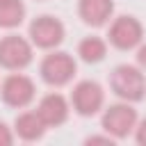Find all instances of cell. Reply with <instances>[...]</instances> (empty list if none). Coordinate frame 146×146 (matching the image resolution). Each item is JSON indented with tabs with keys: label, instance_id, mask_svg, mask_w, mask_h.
Masks as SVG:
<instances>
[{
	"label": "cell",
	"instance_id": "5b68a950",
	"mask_svg": "<svg viewBox=\"0 0 146 146\" xmlns=\"http://www.w3.org/2000/svg\"><path fill=\"white\" fill-rule=\"evenodd\" d=\"M27 34H30L32 46H36V48H41V50H55V48L64 41L66 30H64V23H62L59 18L43 14V16H36V18L30 23Z\"/></svg>",
	"mask_w": 146,
	"mask_h": 146
},
{
	"label": "cell",
	"instance_id": "8992f818",
	"mask_svg": "<svg viewBox=\"0 0 146 146\" xmlns=\"http://www.w3.org/2000/svg\"><path fill=\"white\" fill-rule=\"evenodd\" d=\"M0 96L5 100V105L9 107H16V110H23L27 107L34 96H36V87L32 82V78L23 75V73H9L2 82H0Z\"/></svg>",
	"mask_w": 146,
	"mask_h": 146
},
{
	"label": "cell",
	"instance_id": "4fadbf2b",
	"mask_svg": "<svg viewBox=\"0 0 146 146\" xmlns=\"http://www.w3.org/2000/svg\"><path fill=\"white\" fill-rule=\"evenodd\" d=\"M25 18V2L23 0H0V27L14 30Z\"/></svg>",
	"mask_w": 146,
	"mask_h": 146
},
{
	"label": "cell",
	"instance_id": "5bb4252c",
	"mask_svg": "<svg viewBox=\"0 0 146 146\" xmlns=\"http://www.w3.org/2000/svg\"><path fill=\"white\" fill-rule=\"evenodd\" d=\"M14 130L5 123V121H0V146H11L14 144Z\"/></svg>",
	"mask_w": 146,
	"mask_h": 146
},
{
	"label": "cell",
	"instance_id": "7a4b0ae2",
	"mask_svg": "<svg viewBox=\"0 0 146 146\" xmlns=\"http://www.w3.org/2000/svg\"><path fill=\"white\" fill-rule=\"evenodd\" d=\"M39 73H41V80L50 87H64L68 84L75 73H78V64L73 59V55L64 52V50H50L41 64H39Z\"/></svg>",
	"mask_w": 146,
	"mask_h": 146
},
{
	"label": "cell",
	"instance_id": "2e32d148",
	"mask_svg": "<svg viewBox=\"0 0 146 146\" xmlns=\"http://www.w3.org/2000/svg\"><path fill=\"white\" fill-rule=\"evenodd\" d=\"M137 66L141 71H146V41H141L137 46Z\"/></svg>",
	"mask_w": 146,
	"mask_h": 146
},
{
	"label": "cell",
	"instance_id": "277c9868",
	"mask_svg": "<svg viewBox=\"0 0 146 146\" xmlns=\"http://www.w3.org/2000/svg\"><path fill=\"white\" fill-rule=\"evenodd\" d=\"M34 57L32 50V41H27L25 36L18 34H7L0 39V66L7 71H23L25 66H30Z\"/></svg>",
	"mask_w": 146,
	"mask_h": 146
},
{
	"label": "cell",
	"instance_id": "3957f363",
	"mask_svg": "<svg viewBox=\"0 0 146 146\" xmlns=\"http://www.w3.org/2000/svg\"><path fill=\"white\" fill-rule=\"evenodd\" d=\"M137 110L132 107V103L128 100H121V103H114L110 107L103 110V130L114 137V139H125L128 135L135 132V125H137Z\"/></svg>",
	"mask_w": 146,
	"mask_h": 146
},
{
	"label": "cell",
	"instance_id": "7c38bea8",
	"mask_svg": "<svg viewBox=\"0 0 146 146\" xmlns=\"http://www.w3.org/2000/svg\"><path fill=\"white\" fill-rule=\"evenodd\" d=\"M78 55L87 64H98L107 55V41L100 39V36H84L78 43Z\"/></svg>",
	"mask_w": 146,
	"mask_h": 146
},
{
	"label": "cell",
	"instance_id": "ba28073f",
	"mask_svg": "<svg viewBox=\"0 0 146 146\" xmlns=\"http://www.w3.org/2000/svg\"><path fill=\"white\" fill-rule=\"evenodd\" d=\"M107 41L116 50H135L144 41V25L135 16H116L110 25Z\"/></svg>",
	"mask_w": 146,
	"mask_h": 146
},
{
	"label": "cell",
	"instance_id": "6da1fadb",
	"mask_svg": "<svg viewBox=\"0 0 146 146\" xmlns=\"http://www.w3.org/2000/svg\"><path fill=\"white\" fill-rule=\"evenodd\" d=\"M110 89L119 100L139 103L146 96V75L139 66L119 64L110 73Z\"/></svg>",
	"mask_w": 146,
	"mask_h": 146
},
{
	"label": "cell",
	"instance_id": "9a60e30c",
	"mask_svg": "<svg viewBox=\"0 0 146 146\" xmlns=\"http://www.w3.org/2000/svg\"><path fill=\"white\" fill-rule=\"evenodd\" d=\"M135 139H137V144L146 146V116L141 121H137V125H135Z\"/></svg>",
	"mask_w": 146,
	"mask_h": 146
},
{
	"label": "cell",
	"instance_id": "8fae6325",
	"mask_svg": "<svg viewBox=\"0 0 146 146\" xmlns=\"http://www.w3.org/2000/svg\"><path fill=\"white\" fill-rule=\"evenodd\" d=\"M48 130V125L43 123V119L39 116L36 110L32 112H21L14 121V132L16 137H21L23 141H36L43 137V132Z\"/></svg>",
	"mask_w": 146,
	"mask_h": 146
},
{
	"label": "cell",
	"instance_id": "52a82bcc",
	"mask_svg": "<svg viewBox=\"0 0 146 146\" xmlns=\"http://www.w3.org/2000/svg\"><path fill=\"white\" fill-rule=\"evenodd\" d=\"M105 105V89L96 80H80L71 91V107L80 116H94Z\"/></svg>",
	"mask_w": 146,
	"mask_h": 146
},
{
	"label": "cell",
	"instance_id": "30bf717a",
	"mask_svg": "<svg viewBox=\"0 0 146 146\" xmlns=\"http://www.w3.org/2000/svg\"><path fill=\"white\" fill-rule=\"evenodd\" d=\"M78 14L84 25L103 27L114 14V0H78Z\"/></svg>",
	"mask_w": 146,
	"mask_h": 146
},
{
	"label": "cell",
	"instance_id": "9c48e42d",
	"mask_svg": "<svg viewBox=\"0 0 146 146\" xmlns=\"http://www.w3.org/2000/svg\"><path fill=\"white\" fill-rule=\"evenodd\" d=\"M36 112H39V116L43 119V123H46L48 128H57V125L66 123L68 112H71V103H68L62 94L50 91V94H46V96L39 100Z\"/></svg>",
	"mask_w": 146,
	"mask_h": 146
}]
</instances>
